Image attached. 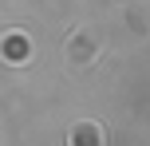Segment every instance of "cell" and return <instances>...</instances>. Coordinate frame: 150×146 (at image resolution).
<instances>
[{
	"instance_id": "2",
	"label": "cell",
	"mask_w": 150,
	"mask_h": 146,
	"mask_svg": "<svg viewBox=\"0 0 150 146\" xmlns=\"http://www.w3.org/2000/svg\"><path fill=\"white\" fill-rule=\"evenodd\" d=\"M71 146H103V130L95 123H79L71 130Z\"/></svg>"
},
{
	"instance_id": "1",
	"label": "cell",
	"mask_w": 150,
	"mask_h": 146,
	"mask_svg": "<svg viewBox=\"0 0 150 146\" xmlns=\"http://www.w3.org/2000/svg\"><path fill=\"white\" fill-rule=\"evenodd\" d=\"M0 55H4V59H12V63H24V59H28V39H24L20 32L4 36V39H0Z\"/></svg>"
}]
</instances>
